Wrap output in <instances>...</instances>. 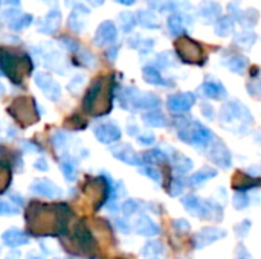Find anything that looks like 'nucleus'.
<instances>
[{
	"mask_svg": "<svg viewBox=\"0 0 261 259\" xmlns=\"http://www.w3.org/2000/svg\"><path fill=\"white\" fill-rule=\"evenodd\" d=\"M179 139L184 142H188L194 147H206L212 141V133L202 124L193 122V124H185L184 128H179Z\"/></svg>",
	"mask_w": 261,
	"mask_h": 259,
	"instance_id": "f257e3e1",
	"label": "nucleus"
},
{
	"mask_svg": "<svg viewBox=\"0 0 261 259\" xmlns=\"http://www.w3.org/2000/svg\"><path fill=\"white\" fill-rule=\"evenodd\" d=\"M26 61H28L26 58L20 59L9 52H3L2 56H0V64H2L3 73L15 84L22 81V69H23V63H26Z\"/></svg>",
	"mask_w": 261,
	"mask_h": 259,
	"instance_id": "f03ea898",
	"label": "nucleus"
},
{
	"mask_svg": "<svg viewBox=\"0 0 261 259\" xmlns=\"http://www.w3.org/2000/svg\"><path fill=\"white\" fill-rule=\"evenodd\" d=\"M127 105L133 110H151L159 107V99L151 93H142L130 89L127 92Z\"/></svg>",
	"mask_w": 261,
	"mask_h": 259,
	"instance_id": "7ed1b4c3",
	"label": "nucleus"
},
{
	"mask_svg": "<svg viewBox=\"0 0 261 259\" xmlns=\"http://www.w3.org/2000/svg\"><path fill=\"white\" fill-rule=\"evenodd\" d=\"M177 53L185 63H198L202 56V48L190 38H180L177 42Z\"/></svg>",
	"mask_w": 261,
	"mask_h": 259,
	"instance_id": "20e7f679",
	"label": "nucleus"
},
{
	"mask_svg": "<svg viewBox=\"0 0 261 259\" xmlns=\"http://www.w3.org/2000/svg\"><path fill=\"white\" fill-rule=\"evenodd\" d=\"M35 84L42 89V92L51 99V101H58L60 96H62V89H60V86L48 73L35 75Z\"/></svg>",
	"mask_w": 261,
	"mask_h": 259,
	"instance_id": "39448f33",
	"label": "nucleus"
},
{
	"mask_svg": "<svg viewBox=\"0 0 261 259\" xmlns=\"http://www.w3.org/2000/svg\"><path fill=\"white\" fill-rule=\"evenodd\" d=\"M225 235H226V232L222 229L206 227L194 236V246H196V249H203V247H206L218 240H222V238H225Z\"/></svg>",
	"mask_w": 261,
	"mask_h": 259,
	"instance_id": "423d86ee",
	"label": "nucleus"
},
{
	"mask_svg": "<svg viewBox=\"0 0 261 259\" xmlns=\"http://www.w3.org/2000/svg\"><path fill=\"white\" fill-rule=\"evenodd\" d=\"M93 133L96 139L103 144H113L121 139V130L115 124H99L93 128Z\"/></svg>",
	"mask_w": 261,
	"mask_h": 259,
	"instance_id": "0eeeda50",
	"label": "nucleus"
},
{
	"mask_svg": "<svg viewBox=\"0 0 261 259\" xmlns=\"http://www.w3.org/2000/svg\"><path fill=\"white\" fill-rule=\"evenodd\" d=\"M116 37H118V32H116L115 23L107 20V22H103L98 26L96 34H95V43L98 46H107V45L115 43Z\"/></svg>",
	"mask_w": 261,
	"mask_h": 259,
	"instance_id": "6e6552de",
	"label": "nucleus"
},
{
	"mask_svg": "<svg viewBox=\"0 0 261 259\" xmlns=\"http://www.w3.org/2000/svg\"><path fill=\"white\" fill-rule=\"evenodd\" d=\"M196 103V98L193 93H179V95H173L168 99V108L173 113H184L188 111Z\"/></svg>",
	"mask_w": 261,
	"mask_h": 259,
	"instance_id": "1a4fd4ad",
	"label": "nucleus"
},
{
	"mask_svg": "<svg viewBox=\"0 0 261 259\" xmlns=\"http://www.w3.org/2000/svg\"><path fill=\"white\" fill-rule=\"evenodd\" d=\"M184 206L187 207L188 212H191L193 215L196 216H206L209 215L211 209H209V203L203 202V200H200V198L194 197V195H188L185 197L184 200H182Z\"/></svg>",
	"mask_w": 261,
	"mask_h": 259,
	"instance_id": "9d476101",
	"label": "nucleus"
},
{
	"mask_svg": "<svg viewBox=\"0 0 261 259\" xmlns=\"http://www.w3.org/2000/svg\"><path fill=\"white\" fill-rule=\"evenodd\" d=\"M112 154L116 157V158H119L121 162H124V163H129V165H140L144 160L140 158L133 150H131V147L130 145H119V147H113L112 150Z\"/></svg>",
	"mask_w": 261,
	"mask_h": 259,
	"instance_id": "9b49d317",
	"label": "nucleus"
},
{
	"mask_svg": "<svg viewBox=\"0 0 261 259\" xmlns=\"http://www.w3.org/2000/svg\"><path fill=\"white\" fill-rule=\"evenodd\" d=\"M31 191L37 195H43V197H62L63 191L60 189L57 185H54L51 180H37L31 185Z\"/></svg>",
	"mask_w": 261,
	"mask_h": 259,
	"instance_id": "f8f14e48",
	"label": "nucleus"
},
{
	"mask_svg": "<svg viewBox=\"0 0 261 259\" xmlns=\"http://www.w3.org/2000/svg\"><path fill=\"white\" fill-rule=\"evenodd\" d=\"M60 25H62V12H60L57 8L55 9H51L46 17L43 18L42 25H40V32L42 34H54Z\"/></svg>",
	"mask_w": 261,
	"mask_h": 259,
	"instance_id": "ddd939ff",
	"label": "nucleus"
},
{
	"mask_svg": "<svg viewBox=\"0 0 261 259\" xmlns=\"http://www.w3.org/2000/svg\"><path fill=\"white\" fill-rule=\"evenodd\" d=\"M2 241L8 247H20V246H25L29 243V236L18 229H8L2 235Z\"/></svg>",
	"mask_w": 261,
	"mask_h": 259,
	"instance_id": "4468645a",
	"label": "nucleus"
},
{
	"mask_svg": "<svg viewBox=\"0 0 261 259\" xmlns=\"http://www.w3.org/2000/svg\"><path fill=\"white\" fill-rule=\"evenodd\" d=\"M209 155L218 166H222V168H229L231 166V154H229V151L226 150V147L223 144L217 142L212 147Z\"/></svg>",
	"mask_w": 261,
	"mask_h": 259,
	"instance_id": "2eb2a0df",
	"label": "nucleus"
},
{
	"mask_svg": "<svg viewBox=\"0 0 261 259\" xmlns=\"http://www.w3.org/2000/svg\"><path fill=\"white\" fill-rule=\"evenodd\" d=\"M134 230L139 233V235H144V236H154L160 232L159 226L151 221L148 216L142 215V216H139L136 223H134Z\"/></svg>",
	"mask_w": 261,
	"mask_h": 259,
	"instance_id": "dca6fc26",
	"label": "nucleus"
},
{
	"mask_svg": "<svg viewBox=\"0 0 261 259\" xmlns=\"http://www.w3.org/2000/svg\"><path fill=\"white\" fill-rule=\"evenodd\" d=\"M81 14H89V9H86L84 6H76V9L69 15L67 25L73 32H81L86 26V20L81 18Z\"/></svg>",
	"mask_w": 261,
	"mask_h": 259,
	"instance_id": "f3484780",
	"label": "nucleus"
},
{
	"mask_svg": "<svg viewBox=\"0 0 261 259\" xmlns=\"http://www.w3.org/2000/svg\"><path fill=\"white\" fill-rule=\"evenodd\" d=\"M136 18H137L136 23H139L140 26H144L147 29H157L160 26L159 20H157V15L153 11H150V9L139 11Z\"/></svg>",
	"mask_w": 261,
	"mask_h": 259,
	"instance_id": "a211bd4d",
	"label": "nucleus"
},
{
	"mask_svg": "<svg viewBox=\"0 0 261 259\" xmlns=\"http://www.w3.org/2000/svg\"><path fill=\"white\" fill-rule=\"evenodd\" d=\"M202 90L208 98H212V99H222L223 96H226V90H225L223 84L215 81V79H209V81H206L202 86Z\"/></svg>",
	"mask_w": 261,
	"mask_h": 259,
	"instance_id": "6ab92c4d",
	"label": "nucleus"
},
{
	"mask_svg": "<svg viewBox=\"0 0 261 259\" xmlns=\"http://www.w3.org/2000/svg\"><path fill=\"white\" fill-rule=\"evenodd\" d=\"M198 14L202 15L203 18L208 20H214L217 18L220 14H222V6L215 2H209V0H205V2L200 3L198 6Z\"/></svg>",
	"mask_w": 261,
	"mask_h": 259,
	"instance_id": "aec40b11",
	"label": "nucleus"
},
{
	"mask_svg": "<svg viewBox=\"0 0 261 259\" xmlns=\"http://www.w3.org/2000/svg\"><path fill=\"white\" fill-rule=\"evenodd\" d=\"M142 75H144V79L148 84H154V86H167L168 84L156 67H151V66L144 67Z\"/></svg>",
	"mask_w": 261,
	"mask_h": 259,
	"instance_id": "412c9836",
	"label": "nucleus"
},
{
	"mask_svg": "<svg viewBox=\"0 0 261 259\" xmlns=\"http://www.w3.org/2000/svg\"><path fill=\"white\" fill-rule=\"evenodd\" d=\"M162 253L164 249L157 241H148L142 249V255L145 259H162Z\"/></svg>",
	"mask_w": 261,
	"mask_h": 259,
	"instance_id": "4be33fe9",
	"label": "nucleus"
},
{
	"mask_svg": "<svg viewBox=\"0 0 261 259\" xmlns=\"http://www.w3.org/2000/svg\"><path fill=\"white\" fill-rule=\"evenodd\" d=\"M142 119L150 127H165L167 125V117L159 111H148L142 116Z\"/></svg>",
	"mask_w": 261,
	"mask_h": 259,
	"instance_id": "5701e85b",
	"label": "nucleus"
},
{
	"mask_svg": "<svg viewBox=\"0 0 261 259\" xmlns=\"http://www.w3.org/2000/svg\"><path fill=\"white\" fill-rule=\"evenodd\" d=\"M215 34L218 37H228L234 31V22L231 17H223L215 23Z\"/></svg>",
	"mask_w": 261,
	"mask_h": 259,
	"instance_id": "b1692460",
	"label": "nucleus"
},
{
	"mask_svg": "<svg viewBox=\"0 0 261 259\" xmlns=\"http://www.w3.org/2000/svg\"><path fill=\"white\" fill-rule=\"evenodd\" d=\"M217 175V171L215 169H211V168H203V169H200L198 172L193 174L191 175V183L194 186H198V185H202L205 182H208L209 178L215 177Z\"/></svg>",
	"mask_w": 261,
	"mask_h": 259,
	"instance_id": "393cba45",
	"label": "nucleus"
},
{
	"mask_svg": "<svg viewBox=\"0 0 261 259\" xmlns=\"http://www.w3.org/2000/svg\"><path fill=\"white\" fill-rule=\"evenodd\" d=\"M99 93H101V79H98V81H95L92 84V87H90V90H89V93H87V96L84 99V104H83L84 110H92V107H93V104L96 101V98L99 96Z\"/></svg>",
	"mask_w": 261,
	"mask_h": 259,
	"instance_id": "a878e982",
	"label": "nucleus"
},
{
	"mask_svg": "<svg viewBox=\"0 0 261 259\" xmlns=\"http://www.w3.org/2000/svg\"><path fill=\"white\" fill-rule=\"evenodd\" d=\"M32 23V15L29 14H22L18 17H12L11 22H9V28L12 31H22L25 28H28Z\"/></svg>",
	"mask_w": 261,
	"mask_h": 259,
	"instance_id": "bb28decb",
	"label": "nucleus"
},
{
	"mask_svg": "<svg viewBox=\"0 0 261 259\" xmlns=\"http://www.w3.org/2000/svg\"><path fill=\"white\" fill-rule=\"evenodd\" d=\"M168 28L171 31V34L174 37L180 35V34H184V20H182V15L180 14H171L168 17Z\"/></svg>",
	"mask_w": 261,
	"mask_h": 259,
	"instance_id": "cd10ccee",
	"label": "nucleus"
},
{
	"mask_svg": "<svg viewBox=\"0 0 261 259\" xmlns=\"http://www.w3.org/2000/svg\"><path fill=\"white\" fill-rule=\"evenodd\" d=\"M226 66L229 67L231 72H235V73H242L246 66H248V59L242 55H235L232 56L231 59H228L226 61Z\"/></svg>",
	"mask_w": 261,
	"mask_h": 259,
	"instance_id": "c85d7f7f",
	"label": "nucleus"
},
{
	"mask_svg": "<svg viewBox=\"0 0 261 259\" xmlns=\"http://www.w3.org/2000/svg\"><path fill=\"white\" fill-rule=\"evenodd\" d=\"M119 20H121V28L123 31L127 34V32H131L133 28L136 26V17L133 12L130 11H126V12H121L119 14Z\"/></svg>",
	"mask_w": 261,
	"mask_h": 259,
	"instance_id": "c756f323",
	"label": "nucleus"
},
{
	"mask_svg": "<svg viewBox=\"0 0 261 259\" xmlns=\"http://www.w3.org/2000/svg\"><path fill=\"white\" fill-rule=\"evenodd\" d=\"M165 6V9H174V14H179L180 11H190L191 8L190 2H187V0H168Z\"/></svg>",
	"mask_w": 261,
	"mask_h": 259,
	"instance_id": "7c9ffc66",
	"label": "nucleus"
},
{
	"mask_svg": "<svg viewBox=\"0 0 261 259\" xmlns=\"http://www.w3.org/2000/svg\"><path fill=\"white\" fill-rule=\"evenodd\" d=\"M75 233H76L78 241L81 243V244H84V246L90 244V241H92V235L89 233V230L86 229L84 224H78V226L75 227Z\"/></svg>",
	"mask_w": 261,
	"mask_h": 259,
	"instance_id": "2f4dec72",
	"label": "nucleus"
},
{
	"mask_svg": "<svg viewBox=\"0 0 261 259\" xmlns=\"http://www.w3.org/2000/svg\"><path fill=\"white\" fill-rule=\"evenodd\" d=\"M62 169H63V175L66 180L69 182H73L76 178V168H75V163L70 162V160H65L62 163Z\"/></svg>",
	"mask_w": 261,
	"mask_h": 259,
	"instance_id": "473e14b6",
	"label": "nucleus"
},
{
	"mask_svg": "<svg viewBox=\"0 0 261 259\" xmlns=\"http://www.w3.org/2000/svg\"><path fill=\"white\" fill-rule=\"evenodd\" d=\"M140 174L147 175L148 178H151V180H153V182H156V183H159L160 180H162V175H160L159 169H157V168H154V166H151V165H148V166H142V168H140Z\"/></svg>",
	"mask_w": 261,
	"mask_h": 259,
	"instance_id": "72a5a7b5",
	"label": "nucleus"
},
{
	"mask_svg": "<svg viewBox=\"0 0 261 259\" xmlns=\"http://www.w3.org/2000/svg\"><path fill=\"white\" fill-rule=\"evenodd\" d=\"M193 168V162H191V158L188 157H184V155H180V160L176 162V171L179 174H185L188 171H191Z\"/></svg>",
	"mask_w": 261,
	"mask_h": 259,
	"instance_id": "f704fd0d",
	"label": "nucleus"
},
{
	"mask_svg": "<svg viewBox=\"0 0 261 259\" xmlns=\"http://www.w3.org/2000/svg\"><path fill=\"white\" fill-rule=\"evenodd\" d=\"M15 213H18V207L17 206H14L11 202L0 200V215L9 216V215H15Z\"/></svg>",
	"mask_w": 261,
	"mask_h": 259,
	"instance_id": "c9c22d12",
	"label": "nucleus"
},
{
	"mask_svg": "<svg viewBox=\"0 0 261 259\" xmlns=\"http://www.w3.org/2000/svg\"><path fill=\"white\" fill-rule=\"evenodd\" d=\"M254 42H255V34H252V32H243L242 35L237 37V43H238L240 46H243V48L252 46Z\"/></svg>",
	"mask_w": 261,
	"mask_h": 259,
	"instance_id": "e433bc0d",
	"label": "nucleus"
},
{
	"mask_svg": "<svg viewBox=\"0 0 261 259\" xmlns=\"http://www.w3.org/2000/svg\"><path fill=\"white\" fill-rule=\"evenodd\" d=\"M249 205V198L245 194H235L234 197V206L237 209H245Z\"/></svg>",
	"mask_w": 261,
	"mask_h": 259,
	"instance_id": "4c0bfd02",
	"label": "nucleus"
},
{
	"mask_svg": "<svg viewBox=\"0 0 261 259\" xmlns=\"http://www.w3.org/2000/svg\"><path fill=\"white\" fill-rule=\"evenodd\" d=\"M137 209H139V205H137L136 200H127V202L123 205V210H124L126 215H133Z\"/></svg>",
	"mask_w": 261,
	"mask_h": 259,
	"instance_id": "58836bf2",
	"label": "nucleus"
},
{
	"mask_svg": "<svg viewBox=\"0 0 261 259\" xmlns=\"http://www.w3.org/2000/svg\"><path fill=\"white\" fill-rule=\"evenodd\" d=\"M84 81H86V79H84V76H75L73 79H72V81L69 83V90L70 92H78L79 89H81V86L84 84Z\"/></svg>",
	"mask_w": 261,
	"mask_h": 259,
	"instance_id": "ea45409f",
	"label": "nucleus"
},
{
	"mask_svg": "<svg viewBox=\"0 0 261 259\" xmlns=\"http://www.w3.org/2000/svg\"><path fill=\"white\" fill-rule=\"evenodd\" d=\"M67 134H65V133H62V131H58L54 137H52V141H54V144L58 147V148H62L63 145H65V142L67 141V137H66Z\"/></svg>",
	"mask_w": 261,
	"mask_h": 259,
	"instance_id": "a19ab883",
	"label": "nucleus"
},
{
	"mask_svg": "<svg viewBox=\"0 0 261 259\" xmlns=\"http://www.w3.org/2000/svg\"><path fill=\"white\" fill-rule=\"evenodd\" d=\"M62 43H63L65 48H67V49L72 51V52L78 51V43L75 42V40L69 38V37H63V38H62Z\"/></svg>",
	"mask_w": 261,
	"mask_h": 259,
	"instance_id": "79ce46f5",
	"label": "nucleus"
},
{
	"mask_svg": "<svg viewBox=\"0 0 261 259\" xmlns=\"http://www.w3.org/2000/svg\"><path fill=\"white\" fill-rule=\"evenodd\" d=\"M249 229H251V221H249V220L243 221L242 224H238V226L235 227V230H237V233H238L240 236H246V233H248Z\"/></svg>",
	"mask_w": 261,
	"mask_h": 259,
	"instance_id": "37998d69",
	"label": "nucleus"
},
{
	"mask_svg": "<svg viewBox=\"0 0 261 259\" xmlns=\"http://www.w3.org/2000/svg\"><path fill=\"white\" fill-rule=\"evenodd\" d=\"M137 141L142 145H151L154 142V136L153 134H142V136H137Z\"/></svg>",
	"mask_w": 261,
	"mask_h": 259,
	"instance_id": "c03bdc74",
	"label": "nucleus"
},
{
	"mask_svg": "<svg viewBox=\"0 0 261 259\" xmlns=\"http://www.w3.org/2000/svg\"><path fill=\"white\" fill-rule=\"evenodd\" d=\"M182 191H184V185H182V182L180 180H174V183H173V188H171V195H180L182 194Z\"/></svg>",
	"mask_w": 261,
	"mask_h": 259,
	"instance_id": "a18cd8bd",
	"label": "nucleus"
},
{
	"mask_svg": "<svg viewBox=\"0 0 261 259\" xmlns=\"http://www.w3.org/2000/svg\"><path fill=\"white\" fill-rule=\"evenodd\" d=\"M174 227L179 229V230H182V232H188L190 230V223L185 221V220H177L174 223Z\"/></svg>",
	"mask_w": 261,
	"mask_h": 259,
	"instance_id": "49530a36",
	"label": "nucleus"
},
{
	"mask_svg": "<svg viewBox=\"0 0 261 259\" xmlns=\"http://www.w3.org/2000/svg\"><path fill=\"white\" fill-rule=\"evenodd\" d=\"M237 259H252V256H251V253H249L245 247H238Z\"/></svg>",
	"mask_w": 261,
	"mask_h": 259,
	"instance_id": "de8ad7c7",
	"label": "nucleus"
},
{
	"mask_svg": "<svg viewBox=\"0 0 261 259\" xmlns=\"http://www.w3.org/2000/svg\"><path fill=\"white\" fill-rule=\"evenodd\" d=\"M35 168H37V169H43V171H46V169H48V163H46L45 158H40L38 162H35Z\"/></svg>",
	"mask_w": 261,
	"mask_h": 259,
	"instance_id": "09e8293b",
	"label": "nucleus"
},
{
	"mask_svg": "<svg viewBox=\"0 0 261 259\" xmlns=\"http://www.w3.org/2000/svg\"><path fill=\"white\" fill-rule=\"evenodd\" d=\"M116 3H121V5H124V6H130V5H133L134 3V0H115Z\"/></svg>",
	"mask_w": 261,
	"mask_h": 259,
	"instance_id": "8fccbe9b",
	"label": "nucleus"
},
{
	"mask_svg": "<svg viewBox=\"0 0 261 259\" xmlns=\"http://www.w3.org/2000/svg\"><path fill=\"white\" fill-rule=\"evenodd\" d=\"M87 2L92 5V6H101L104 3V0H87Z\"/></svg>",
	"mask_w": 261,
	"mask_h": 259,
	"instance_id": "3c124183",
	"label": "nucleus"
},
{
	"mask_svg": "<svg viewBox=\"0 0 261 259\" xmlns=\"http://www.w3.org/2000/svg\"><path fill=\"white\" fill-rule=\"evenodd\" d=\"M118 226L121 227L124 232H129V230H130V226H129V224H124V223H123V220H118Z\"/></svg>",
	"mask_w": 261,
	"mask_h": 259,
	"instance_id": "603ef678",
	"label": "nucleus"
},
{
	"mask_svg": "<svg viewBox=\"0 0 261 259\" xmlns=\"http://www.w3.org/2000/svg\"><path fill=\"white\" fill-rule=\"evenodd\" d=\"M0 2H5V3H9V5H18L20 2H18V0H0Z\"/></svg>",
	"mask_w": 261,
	"mask_h": 259,
	"instance_id": "864d4df0",
	"label": "nucleus"
},
{
	"mask_svg": "<svg viewBox=\"0 0 261 259\" xmlns=\"http://www.w3.org/2000/svg\"><path fill=\"white\" fill-rule=\"evenodd\" d=\"M3 92H5V87H3L2 84H0V96H2V95H3Z\"/></svg>",
	"mask_w": 261,
	"mask_h": 259,
	"instance_id": "5fc2aeb1",
	"label": "nucleus"
},
{
	"mask_svg": "<svg viewBox=\"0 0 261 259\" xmlns=\"http://www.w3.org/2000/svg\"><path fill=\"white\" fill-rule=\"evenodd\" d=\"M28 259H40V258H35V256H31V258H28Z\"/></svg>",
	"mask_w": 261,
	"mask_h": 259,
	"instance_id": "6e6d98bb",
	"label": "nucleus"
}]
</instances>
